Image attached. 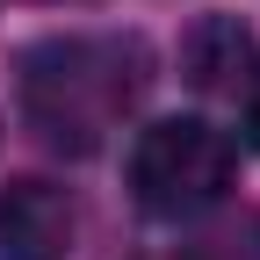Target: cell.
<instances>
[{"instance_id": "6da1fadb", "label": "cell", "mask_w": 260, "mask_h": 260, "mask_svg": "<svg viewBox=\"0 0 260 260\" xmlns=\"http://www.w3.org/2000/svg\"><path fill=\"white\" fill-rule=\"evenodd\" d=\"M152 51L116 29H80V37H44L15 65L22 123L51 152H94L109 130L145 102Z\"/></svg>"}, {"instance_id": "7a4b0ae2", "label": "cell", "mask_w": 260, "mask_h": 260, "mask_svg": "<svg viewBox=\"0 0 260 260\" xmlns=\"http://www.w3.org/2000/svg\"><path fill=\"white\" fill-rule=\"evenodd\" d=\"M232 174H239V152L203 116L152 123L138 138V152H130V188H138V203L152 217H203V210H217Z\"/></svg>"}, {"instance_id": "3957f363", "label": "cell", "mask_w": 260, "mask_h": 260, "mask_svg": "<svg viewBox=\"0 0 260 260\" xmlns=\"http://www.w3.org/2000/svg\"><path fill=\"white\" fill-rule=\"evenodd\" d=\"M73 195L51 181H0V260H65Z\"/></svg>"}, {"instance_id": "277c9868", "label": "cell", "mask_w": 260, "mask_h": 260, "mask_svg": "<svg viewBox=\"0 0 260 260\" xmlns=\"http://www.w3.org/2000/svg\"><path fill=\"white\" fill-rule=\"evenodd\" d=\"M181 65H188L195 87H239V80H253V73H246V65H253V37H246L232 15H210V22L188 37Z\"/></svg>"}, {"instance_id": "5b68a950", "label": "cell", "mask_w": 260, "mask_h": 260, "mask_svg": "<svg viewBox=\"0 0 260 260\" xmlns=\"http://www.w3.org/2000/svg\"><path fill=\"white\" fill-rule=\"evenodd\" d=\"M246 138H253V145H260V73H253V80H246Z\"/></svg>"}, {"instance_id": "8992f818", "label": "cell", "mask_w": 260, "mask_h": 260, "mask_svg": "<svg viewBox=\"0 0 260 260\" xmlns=\"http://www.w3.org/2000/svg\"><path fill=\"white\" fill-rule=\"evenodd\" d=\"M167 260H224V253H167Z\"/></svg>"}]
</instances>
